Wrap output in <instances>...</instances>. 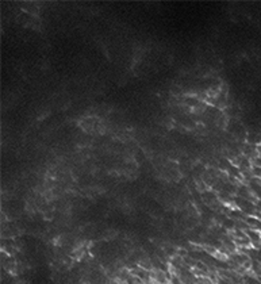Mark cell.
Returning a JSON list of instances; mask_svg holds the SVG:
<instances>
[{"instance_id": "6da1fadb", "label": "cell", "mask_w": 261, "mask_h": 284, "mask_svg": "<svg viewBox=\"0 0 261 284\" xmlns=\"http://www.w3.org/2000/svg\"><path fill=\"white\" fill-rule=\"evenodd\" d=\"M18 284H26V283H23V282H20V283H18Z\"/></svg>"}, {"instance_id": "7a4b0ae2", "label": "cell", "mask_w": 261, "mask_h": 284, "mask_svg": "<svg viewBox=\"0 0 261 284\" xmlns=\"http://www.w3.org/2000/svg\"><path fill=\"white\" fill-rule=\"evenodd\" d=\"M80 284H88V283H80Z\"/></svg>"}]
</instances>
